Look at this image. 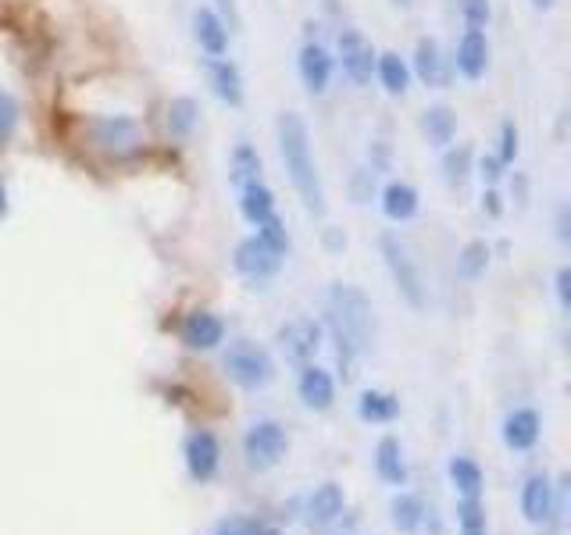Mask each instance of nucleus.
Here are the masks:
<instances>
[{
	"instance_id": "1",
	"label": "nucleus",
	"mask_w": 571,
	"mask_h": 535,
	"mask_svg": "<svg viewBox=\"0 0 571 535\" xmlns=\"http://www.w3.org/2000/svg\"><path fill=\"white\" fill-rule=\"evenodd\" d=\"M325 322L336 339L339 365L347 368V379H350L354 360L376 346V308H371L365 289L333 282L325 293Z\"/></svg>"
},
{
	"instance_id": "2",
	"label": "nucleus",
	"mask_w": 571,
	"mask_h": 535,
	"mask_svg": "<svg viewBox=\"0 0 571 535\" xmlns=\"http://www.w3.org/2000/svg\"><path fill=\"white\" fill-rule=\"evenodd\" d=\"M276 136H279V157H282L286 176H290L296 197L304 200V208L311 214H325V186L318 176V161H314V154H311L307 122L300 119L296 111H282L276 122Z\"/></svg>"
},
{
	"instance_id": "3",
	"label": "nucleus",
	"mask_w": 571,
	"mask_h": 535,
	"mask_svg": "<svg viewBox=\"0 0 571 535\" xmlns=\"http://www.w3.org/2000/svg\"><path fill=\"white\" fill-rule=\"evenodd\" d=\"M222 368L239 389H265V386H271V379H276V360H271L265 346H257L250 339L228 343Z\"/></svg>"
},
{
	"instance_id": "4",
	"label": "nucleus",
	"mask_w": 571,
	"mask_h": 535,
	"mask_svg": "<svg viewBox=\"0 0 571 535\" xmlns=\"http://www.w3.org/2000/svg\"><path fill=\"white\" fill-rule=\"evenodd\" d=\"M379 254H382L385 268H390V275H393L400 297H404L414 311H422L425 308V279H422L418 261L411 257V247L400 236L382 233L379 236Z\"/></svg>"
},
{
	"instance_id": "5",
	"label": "nucleus",
	"mask_w": 571,
	"mask_h": 535,
	"mask_svg": "<svg viewBox=\"0 0 571 535\" xmlns=\"http://www.w3.org/2000/svg\"><path fill=\"white\" fill-rule=\"evenodd\" d=\"M286 450H290V436H286V428L279 422H271V417L254 422L247 428V436H243V457H247V465L254 471L279 468Z\"/></svg>"
},
{
	"instance_id": "6",
	"label": "nucleus",
	"mask_w": 571,
	"mask_h": 535,
	"mask_svg": "<svg viewBox=\"0 0 571 535\" xmlns=\"http://www.w3.org/2000/svg\"><path fill=\"white\" fill-rule=\"evenodd\" d=\"M90 136L100 151L108 154H133L139 151L143 143V133H139V122L133 119V114H100V119H90Z\"/></svg>"
},
{
	"instance_id": "7",
	"label": "nucleus",
	"mask_w": 571,
	"mask_h": 535,
	"mask_svg": "<svg viewBox=\"0 0 571 535\" xmlns=\"http://www.w3.org/2000/svg\"><path fill=\"white\" fill-rule=\"evenodd\" d=\"M336 51L339 57L336 62L343 65V76H347L354 86H368L371 76H376V47L365 40V33H357V29H343L339 40H336Z\"/></svg>"
},
{
	"instance_id": "8",
	"label": "nucleus",
	"mask_w": 571,
	"mask_h": 535,
	"mask_svg": "<svg viewBox=\"0 0 571 535\" xmlns=\"http://www.w3.org/2000/svg\"><path fill=\"white\" fill-rule=\"evenodd\" d=\"M279 350L293 365H311L314 354L322 350V322H314V317H290L279 328Z\"/></svg>"
},
{
	"instance_id": "9",
	"label": "nucleus",
	"mask_w": 571,
	"mask_h": 535,
	"mask_svg": "<svg viewBox=\"0 0 571 535\" xmlns=\"http://www.w3.org/2000/svg\"><path fill=\"white\" fill-rule=\"evenodd\" d=\"M233 268L243 275V279H250V282H265V279H271V275H276L279 268H282V254H276L271 247H265L261 239L257 236H247L236 247V254H233Z\"/></svg>"
},
{
	"instance_id": "10",
	"label": "nucleus",
	"mask_w": 571,
	"mask_h": 535,
	"mask_svg": "<svg viewBox=\"0 0 571 535\" xmlns=\"http://www.w3.org/2000/svg\"><path fill=\"white\" fill-rule=\"evenodd\" d=\"M296 68H300V82L307 86V93L322 97L328 90V82H333V71H336V57L328 54L322 43L307 40L304 47H300V57H296Z\"/></svg>"
},
{
	"instance_id": "11",
	"label": "nucleus",
	"mask_w": 571,
	"mask_h": 535,
	"mask_svg": "<svg viewBox=\"0 0 571 535\" xmlns=\"http://www.w3.org/2000/svg\"><path fill=\"white\" fill-rule=\"evenodd\" d=\"M454 68L457 76L464 79H482L485 68H490V40H485L482 29H464L461 40H457V51H454Z\"/></svg>"
},
{
	"instance_id": "12",
	"label": "nucleus",
	"mask_w": 571,
	"mask_h": 535,
	"mask_svg": "<svg viewBox=\"0 0 571 535\" xmlns=\"http://www.w3.org/2000/svg\"><path fill=\"white\" fill-rule=\"evenodd\" d=\"M219 465H222V446L219 439L211 436V432H193L190 439H186V468H190L193 482H211L214 475H219Z\"/></svg>"
},
{
	"instance_id": "13",
	"label": "nucleus",
	"mask_w": 571,
	"mask_h": 535,
	"mask_svg": "<svg viewBox=\"0 0 571 535\" xmlns=\"http://www.w3.org/2000/svg\"><path fill=\"white\" fill-rule=\"evenodd\" d=\"M411 76H418L425 86H433V90H443V86L450 82V62H447V54H443L439 40H433V36L418 40V47H414Z\"/></svg>"
},
{
	"instance_id": "14",
	"label": "nucleus",
	"mask_w": 571,
	"mask_h": 535,
	"mask_svg": "<svg viewBox=\"0 0 571 535\" xmlns=\"http://www.w3.org/2000/svg\"><path fill=\"white\" fill-rule=\"evenodd\" d=\"M343 511H347V493L336 486V482H322L314 493L307 497V525L314 532H325L328 525H336Z\"/></svg>"
},
{
	"instance_id": "15",
	"label": "nucleus",
	"mask_w": 571,
	"mask_h": 535,
	"mask_svg": "<svg viewBox=\"0 0 571 535\" xmlns=\"http://www.w3.org/2000/svg\"><path fill=\"white\" fill-rule=\"evenodd\" d=\"M179 336L190 350H214L225 339V322L214 311H193L182 317Z\"/></svg>"
},
{
	"instance_id": "16",
	"label": "nucleus",
	"mask_w": 571,
	"mask_h": 535,
	"mask_svg": "<svg viewBox=\"0 0 571 535\" xmlns=\"http://www.w3.org/2000/svg\"><path fill=\"white\" fill-rule=\"evenodd\" d=\"M204 68H208V82L214 97L222 100L228 108H239L243 104V71L236 62L228 57H204Z\"/></svg>"
},
{
	"instance_id": "17",
	"label": "nucleus",
	"mask_w": 571,
	"mask_h": 535,
	"mask_svg": "<svg viewBox=\"0 0 571 535\" xmlns=\"http://www.w3.org/2000/svg\"><path fill=\"white\" fill-rule=\"evenodd\" d=\"M296 393L304 400V408L311 411H328L336 400V382L333 375L318 365H300V379H296Z\"/></svg>"
},
{
	"instance_id": "18",
	"label": "nucleus",
	"mask_w": 571,
	"mask_h": 535,
	"mask_svg": "<svg viewBox=\"0 0 571 535\" xmlns=\"http://www.w3.org/2000/svg\"><path fill=\"white\" fill-rule=\"evenodd\" d=\"M557 511L553 503V486L547 475H528L522 486V514L528 525H547Z\"/></svg>"
},
{
	"instance_id": "19",
	"label": "nucleus",
	"mask_w": 571,
	"mask_h": 535,
	"mask_svg": "<svg viewBox=\"0 0 571 535\" xmlns=\"http://www.w3.org/2000/svg\"><path fill=\"white\" fill-rule=\"evenodd\" d=\"M193 36L200 43V51L208 57H225L228 51V25L222 22V14L214 8H197L193 11Z\"/></svg>"
},
{
	"instance_id": "20",
	"label": "nucleus",
	"mask_w": 571,
	"mask_h": 535,
	"mask_svg": "<svg viewBox=\"0 0 571 535\" xmlns=\"http://www.w3.org/2000/svg\"><path fill=\"white\" fill-rule=\"evenodd\" d=\"M539 428H542L539 414L533 408H518L504 417V443L511 446V450L525 454L539 443Z\"/></svg>"
},
{
	"instance_id": "21",
	"label": "nucleus",
	"mask_w": 571,
	"mask_h": 535,
	"mask_svg": "<svg viewBox=\"0 0 571 535\" xmlns=\"http://www.w3.org/2000/svg\"><path fill=\"white\" fill-rule=\"evenodd\" d=\"M418 208H422V197L411 182L396 179L382 190V214L390 222H411L414 214H418Z\"/></svg>"
},
{
	"instance_id": "22",
	"label": "nucleus",
	"mask_w": 571,
	"mask_h": 535,
	"mask_svg": "<svg viewBox=\"0 0 571 535\" xmlns=\"http://www.w3.org/2000/svg\"><path fill=\"white\" fill-rule=\"evenodd\" d=\"M376 79L390 97H404L411 86V65L396 51H385L376 57Z\"/></svg>"
},
{
	"instance_id": "23",
	"label": "nucleus",
	"mask_w": 571,
	"mask_h": 535,
	"mask_svg": "<svg viewBox=\"0 0 571 535\" xmlns=\"http://www.w3.org/2000/svg\"><path fill=\"white\" fill-rule=\"evenodd\" d=\"M422 133L425 140L433 143V147H450V143L457 140V114L447 108V104H433L422 111Z\"/></svg>"
},
{
	"instance_id": "24",
	"label": "nucleus",
	"mask_w": 571,
	"mask_h": 535,
	"mask_svg": "<svg viewBox=\"0 0 571 535\" xmlns=\"http://www.w3.org/2000/svg\"><path fill=\"white\" fill-rule=\"evenodd\" d=\"M239 211H243V219H247L250 225H261L265 219L276 214V193H271L261 179L250 182V186H243V190H239Z\"/></svg>"
},
{
	"instance_id": "25",
	"label": "nucleus",
	"mask_w": 571,
	"mask_h": 535,
	"mask_svg": "<svg viewBox=\"0 0 571 535\" xmlns=\"http://www.w3.org/2000/svg\"><path fill=\"white\" fill-rule=\"evenodd\" d=\"M261 154H257L250 143H236L233 147V157H228V182L243 190V186H250L261 179Z\"/></svg>"
},
{
	"instance_id": "26",
	"label": "nucleus",
	"mask_w": 571,
	"mask_h": 535,
	"mask_svg": "<svg viewBox=\"0 0 571 535\" xmlns=\"http://www.w3.org/2000/svg\"><path fill=\"white\" fill-rule=\"evenodd\" d=\"M376 471L382 482L390 486H404L407 482V465H404V450H400V443L393 436H385L379 446H376Z\"/></svg>"
},
{
	"instance_id": "27",
	"label": "nucleus",
	"mask_w": 571,
	"mask_h": 535,
	"mask_svg": "<svg viewBox=\"0 0 571 535\" xmlns=\"http://www.w3.org/2000/svg\"><path fill=\"white\" fill-rule=\"evenodd\" d=\"M357 414H361L365 422H371V425L396 422L400 400H396L393 393H382V389H365L361 400H357Z\"/></svg>"
},
{
	"instance_id": "28",
	"label": "nucleus",
	"mask_w": 571,
	"mask_h": 535,
	"mask_svg": "<svg viewBox=\"0 0 571 535\" xmlns=\"http://www.w3.org/2000/svg\"><path fill=\"white\" fill-rule=\"evenodd\" d=\"M471 168H475V154H471L468 143H450V147H443V179H447V186H461L471 179Z\"/></svg>"
},
{
	"instance_id": "29",
	"label": "nucleus",
	"mask_w": 571,
	"mask_h": 535,
	"mask_svg": "<svg viewBox=\"0 0 571 535\" xmlns=\"http://www.w3.org/2000/svg\"><path fill=\"white\" fill-rule=\"evenodd\" d=\"M165 122H168V133L171 140H186V136H193V129L200 122V104L193 97H176L168 104V114H165Z\"/></svg>"
},
{
	"instance_id": "30",
	"label": "nucleus",
	"mask_w": 571,
	"mask_h": 535,
	"mask_svg": "<svg viewBox=\"0 0 571 535\" xmlns=\"http://www.w3.org/2000/svg\"><path fill=\"white\" fill-rule=\"evenodd\" d=\"M390 517H393V528L396 532H418L422 522H425V503L414 497V493H396L393 503H390Z\"/></svg>"
},
{
	"instance_id": "31",
	"label": "nucleus",
	"mask_w": 571,
	"mask_h": 535,
	"mask_svg": "<svg viewBox=\"0 0 571 535\" xmlns=\"http://www.w3.org/2000/svg\"><path fill=\"white\" fill-rule=\"evenodd\" d=\"M485 265H490V243L471 239L461 247V254H457V279L475 282V279H482Z\"/></svg>"
},
{
	"instance_id": "32",
	"label": "nucleus",
	"mask_w": 571,
	"mask_h": 535,
	"mask_svg": "<svg viewBox=\"0 0 571 535\" xmlns=\"http://www.w3.org/2000/svg\"><path fill=\"white\" fill-rule=\"evenodd\" d=\"M450 482L461 497H479L482 493V468L471 457H454L450 460Z\"/></svg>"
},
{
	"instance_id": "33",
	"label": "nucleus",
	"mask_w": 571,
	"mask_h": 535,
	"mask_svg": "<svg viewBox=\"0 0 571 535\" xmlns=\"http://www.w3.org/2000/svg\"><path fill=\"white\" fill-rule=\"evenodd\" d=\"M457 528H461V535H485V511L479 497H461V503H457Z\"/></svg>"
},
{
	"instance_id": "34",
	"label": "nucleus",
	"mask_w": 571,
	"mask_h": 535,
	"mask_svg": "<svg viewBox=\"0 0 571 535\" xmlns=\"http://www.w3.org/2000/svg\"><path fill=\"white\" fill-rule=\"evenodd\" d=\"M257 229V239H261L265 243V247H271V250H276V254H290V233H286V222L279 219V211L276 214H271V219H265L261 225H254Z\"/></svg>"
},
{
	"instance_id": "35",
	"label": "nucleus",
	"mask_w": 571,
	"mask_h": 535,
	"mask_svg": "<svg viewBox=\"0 0 571 535\" xmlns=\"http://www.w3.org/2000/svg\"><path fill=\"white\" fill-rule=\"evenodd\" d=\"M19 100H14L8 90H0V140H8L14 133V125H19Z\"/></svg>"
},
{
	"instance_id": "36",
	"label": "nucleus",
	"mask_w": 571,
	"mask_h": 535,
	"mask_svg": "<svg viewBox=\"0 0 571 535\" xmlns=\"http://www.w3.org/2000/svg\"><path fill=\"white\" fill-rule=\"evenodd\" d=\"M490 14H493L490 0H461V19H464V25L485 29V25H490Z\"/></svg>"
},
{
	"instance_id": "37",
	"label": "nucleus",
	"mask_w": 571,
	"mask_h": 535,
	"mask_svg": "<svg viewBox=\"0 0 571 535\" xmlns=\"http://www.w3.org/2000/svg\"><path fill=\"white\" fill-rule=\"evenodd\" d=\"M350 193H354L357 204H368L371 193H376V171L357 168V171H354V179H350Z\"/></svg>"
},
{
	"instance_id": "38",
	"label": "nucleus",
	"mask_w": 571,
	"mask_h": 535,
	"mask_svg": "<svg viewBox=\"0 0 571 535\" xmlns=\"http://www.w3.org/2000/svg\"><path fill=\"white\" fill-rule=\"evenodd\" d=\"M500 161H504V165H511L514 161V157H518V125H514V122H504V125H500Z\"/></svg>"
},
{
	"instance_id": "39",
	"label": "nucleus",
	"mask_w": 571,
	"mask_h": 535,
	"mask_svg": "<svg viewBox=\"0 0 571 535\" xmlns=\"http://www.w3.org/2000/svg\"><path fill=\"white\" fill-rule=\"evenodd\" d=\"M214 535H261V525L250 522V517H225L214 528Z\"/></svg>"
},
{
	"instance_id": "40",
	"label": "nucleus",
	"mask_w": 571,
	"mask_h": 535,
	"mask_svg": "<svg viewBox=\"0 0 571 535\" xmlns=\"http://www.w3.org/2000/svg\"><path fill=\"white\" fill-rule=\"evenodd\" d=\"M504 168H507V165L500 161L496 154H485L482 161H479V176H482V182H485V186H496L500 179H504Z\"/></svg>"
},
{
	"instance_id": "41",
	"label": "nucleus",
	"mask_w": 571,
	"mask_h": 535,
	"mask_svg": "<svg viewBox=\"0 0 571 535\" xmlns=\"http://www.w3.org/2000/svg\"><path fill=\"white\" fill-rule=\"evenodd\" d=\"M219 4V14H222V22L228 25V33L233 29H239V8H236V0H214Z\"/></svg>"
},
{
	"instance_id": "42",
	"label": "nucleus",
	"mask_w": 571,
	"mask_h": 535,
	"mask_svg": "<svg viewBox=\"0 0 571 535\" xmlns=\"http://www.w3.org/2000/svg\"><path fill=\"white\" fill-rule=\"evenodd\" d=\"M482 211L490 214V219H500V214H504V204H500L496 186H485V193H482Z\"/></svg>"
},
{
	"instance_id": "43",
	"label": "nucleus",
	"mask_w": 571,
	"mask_h": 535,
	"mask_svg": "<svg viewBox=\"0 0 571 535\" xmlns=\"http://www.w3.org/2000/svg\"><path fill=\"white\" fill-rule=\"evenodd\" d=\"M557 300H561V308H564V311L571 308V268H561V271H557Z\"/></svg>"
},
{
	"instance_id": "44",
	"label": "nucleus",
	"mask_w": 571,
	"mask_h": 535,
	"mask_svg": "<svg viewBox=\"0 0 571 535\" xmlns=\"http://www.w3.org/2000/svg\"><path fill=\"white\" fill-rule=\"evenodd\" d=\"M557 236L568 239V208H561V219H557Z\"/></svg>"
},
{
	"instance_id": "45",
	"label": "nucleus",
	"mask_w": 571,
	"mask_h": 535,
	"mask_svg": "<svg viewBox=\"0 0 571 535\" xmlns=\"http://www.w3.org/2000/svg\"><path fill=\"white\" fill-rule=\"evenodd\" d=\"M0 219H8V190H4V182H0Z\"/></svg>"
},
{
	"instance_id": "46",
	"label": "nucleus",
	"mask_w": 571,
	"mask_h": 535,
	"mask_svg": "<svg viewBox=\"0 0 571 535\" xmlns=\"http://www.w3.org/2000/svg\"><path fill=\"white\" fill-rule=\"evenodd\" d=\"M325 243H328V247H333V250H339V247H343V243H347V239H343V236H336V233H328V236H325Z\"/></svg>"
},
{
	"instance_id": "47",
	"label": "nucleus",
	"mask_w": 571,
	"mask_h": 535,
	"mask_svg": "<svg viewBox=\"0 0 571 535\" xmlns=\"http://www.w3.org/2000/svg\"><path fill=\"white\" fill-rule=\"evenodd\" d=\"M557 4V0H533V8H539V11H550Z\"/></svg>"
},
{
	"instance_id": "48",
	"label": "nucleus",
	"mask_w": 571,
	"mask_h": 535,
	"mask_svg": "<svg viewBox=\"0 0 571 535\" xmlns=\"http://www.w3.org/2000/svg\"><path fill=\"white\" fill-rule=\"evenodd\" d=\"M261 535H279V532H276V528H265V525H261Z\"/></svg>"
},
{
	"instance_id": "49",
	"label": "nucleus",
	"mask_w": 571,
	"mask_h": 535,
	"mask_svg": "<svg viewBox=\"0 0 571 535\" xmlns=\"http://www.w3.org/2000/svg\"><path fill=\"white\" fill-rule=\"evenodd\" d=\"M393 4H396V8H407V4H411V0H393Z\"/></svg>"
}]
</instances>
